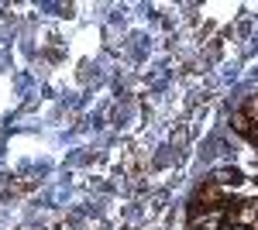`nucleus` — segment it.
Wrapping results in <instances>:
<instances>
[{
    "label": "nucleus",
    "instance_id": "2",
    "mask_svg": "<svg viewBox=\"0 0 258 230\" xmlns=\"http://www.w3.org/2000/svg\"><path fill=\"white\" fill-rule=\"evenodd\" d=\"M217 182H231L234 186V182H241V175L238 172H217Z\"/></svg>",
    "mask_w": 258,
    "mask_h": 230
},
{
    "label": "nucleus",
    "instance_id": "1",
    "mask_svg": "<svg viewBox=\"0 0 258 230\" xmlns=\"http://www.w3.org/2000/svg\"><path fill=\"white\" fill-rule=\"evenodd\" d=\"M231 124H234V131H238L241 137H248V141H255V144H258V120H251L244 110H238V114L231 117Z\"/></svg>",
    "mask_w": 258,
    "mask_h": 230
}]
</instances>
